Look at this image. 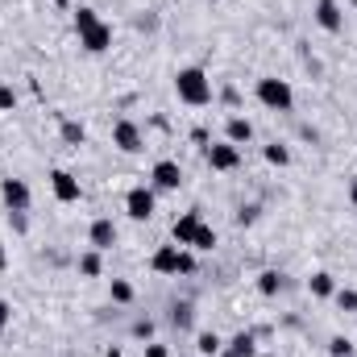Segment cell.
Here are the masks:
<instances>
[{"label":"cell","mask_w":357,"mask_h":357,"mask_svg":"<svg viewBox=\"0 0 357 357\" xmlns=\"http://www.w3.org/2000/svg\"><path fill=\"white\" fill-rule=\"evenodd\" d=\"M63 142H67V146H84V142H88V129H84L79 121H63Z\"/></svg>","instance_id":"cell-18"},{"label":"cell","mask_w":357,"mask_h":357,"mask_svg":"<svg viewBox=\"0 0 357 357\" xmlns=\"http://www.w3.org/2000/svg\"><path fill=\"white\" fill-rule=\"evenodd\" d=\"M150 178H154L158 191H178V187H183V167L171 162V158H158L154 171H150Z\"/></svg>","instance_id":"cell-10"},{"label":"cell","mask_w":357,"mask_h":357,"mask_svg":"<svg viewBox=\"0 0 357 357\" xmlns=\"http://www.w3.org/2000/svg\"><path fill=\"white\" fill-rule=\"evenodd\" d=\"M258 291H262V295H278V291H282V274H278V270H262V274H258Z\"/></svg>","instance_id":"cell-19"},{"label":"cell","mask_w":357,"mask_h":357,"mask_svg":"<svg viewBox=\"0 0 357 357\" xmlns=\"http://www.w3.org/2000/svg\"><path fill=\"white\" fill-rule=\"evenodd\" d=\"M8 108H17V91L8 84H0V112H8Z\"/></svg>","instance_id":"cell-26"},{"label":"cell","mask_w":357,"mask_h":357,"mask_svg":"<svg viewBox=\"0 0 357 357\" xmlns=\"http://www.w3.org/2000/svg\"><path fill=\"white\" fill-rule=\"evenodd\" d=\"M125 212H129L133 220H150V216H154V191H150V187H129Z\"/></svg>","instance_id":"cell-9"},{"label":"cell","mask_w":357,"mask_h":357,"mask_svg":"<svg viewBox=\"0 0 357 357\" xmlns=\"http://www.w3.org/2000/svg\"><path fill=\"white\" fill-rule=\"evenodd\" d=\"M175 91L183 104H191V108H204V104H212V79L199 71V67H183L175 75Z\"/></svg>","instance_id":"cell-2"},{"label":"cell","mask_w":357,"mask_h":357,"mask_svg":"<svg viewBox=\"0 0 357 357\" xmlns=\"http://www.w3.org/2000/svg\"><path fill=\"white\" fill-rule=\"evenodd\" d=\"M88 241H91V250H112L116 245V225L108 220V216H100V220H91V229H88Z\"/></svg>","instance_id":"cell-12"},{"label":"cell","mask_w":357,"mask_h":357,"mask_svg":"<svg viewBox=\"0 0 357 357\" xmlns=\"http://www.w3.org/2000/svg\"><path fill=\"white\" fill-rule=\"evenodd\" d=\"M307 291H312V295H320V299H328V295H337V282H333V274H324V270H320V274H312V278H307Z\"/></svg>","instance_id":"cell-15"},{"label":"cell","mask_w":357,"mask_h":357,"mask_svg":"<svg viewBox=\"0 0 357 357\" xmlns=\"http://www.w3.org/2000/svg\"><path fill=\"white\" fill-rule=\"evenodd\" d=\"M258 100L270 112H291L295 108V91H291L287 79H258Z\"/></svg>","instance_id":"cell-4"},{"label":"cell","mask_w":357,"mask_h":357,"mask_svg":"<svg viewBox=\"0 0 357 357\" xmlns=\"http://www.w3.org/2000/svg\"><path fill=\"white\" fill-rule=\"evenodd\" d=\"M8 320H13V307L0 299V337H4V328H8Z\"/></svg>","instance_id":"cell-28"},{"label":"cell","mask_w":357,"mask_h":357,"mask_svg":"<svg viewBox=\"0 0 357 357\" xmlns=\"http://www.w3.org/2000/svg\"><path fill=\"white\" fill-rule=\"evenodd\" d=\"M349 4H354V8H357V0H349Z\"/></svg>","instance_id":"cell-34"},{"label":"cell","mask_w":357,"mask_h":357,"mask_svg":"<svg viewBox=\"0 0 357 357\" xmlns=\"http://www.w3.org/2000/svg\"><path fill=\"white\" fill-rule=\"evenodd\" d=\"M104 270V262H100V250H88L84 258H79V274H88V278H96Z\"/></svg>","instance_id":"cell-20"},{"label":"cell","mask_w":357,"mask_h":357,"mask_svg":"<svg viewBox=\"0 0 357 357\" xmlns=\"http://www.w3.org/2000/svg\"><path fill=\"white\" fill-rule=\"evenodd\" d=\"M208 167H212V171H237V167H241V146H233V142L208 146Z\"/></svg>","instance_id":"cell-8"},{"label":"cell","mask_w":357,"mask_h":357,"mask_svg":"<svg viewBox=\"0 0 357 357\" xmlns=\"http://www.w3.org/2000/svg\"><path fill=\"white\" fill-rule=\"evenodd\" d=\"M50 191H54L59 204H79L84 199V187L71 171H50Z\"/></svg>","instance_id":"cell-7"},{"label":"cell","mask_w":357,"mask_h":357,"mask_svg":"<svg viewBox=\"0 0 357 357\" xmlns=\"http://www.w3.org/2000/svg\"><path fill=\"white\" fill-rule=\"evenodd\" d=\"M191 250H216V229L199 225V233H195V245H191Z\"/></svg>","instance_id":"cell-22"},{"label":"cell","mask_w":357,"mask_h":357,"mask_svg":"<svg viewBox=\"0 0 357 357\" xmlns=\"http://www.w3.org/2000/svg\"><path fill=\"white\" fill-rule=\"evenodd\" d=\"M112 146H116L121 154H142V150H146V137H142V129H137L133 121H116V125H112Z\"/></svg>","instance_id":"cell-5"},{"label":"cell","mask_w":357,"mask_h":357,"mask_svg":"<svg viewBox=\"0 0 357 357\" xmlns=\"http://www.w3.org/2000/svg\"><path fill=\"white\" fill-rule=\"evenodd\" d=\"M349 199H354V204H357V178H354V183H349Z\"/></svg>","instance_id":"cell-30"},{"label":"cell","mask_w":357,"mask_h":357,"mask_svg":"<svg viewBox=\"0 0 357 357\" xmlns=\"http://www.w3.org/2000/svg\"><path fill=\"white\" fill-rule=\"evenodd\" d=\"M262 154H266L270 167H287V162H291V150H287V146H278V142H274V146H266Z\"/></svg>","instance_id":"cell-21"},{"label":"cell","mask_w":357,"mask_h":357,"mask_svg":"<svg viewBox=\"0 0 357 357\" xmlns=\"http://www.w3.org/2000/svg\"><path fill=\"white\" fill-rule=\"evenodd\" d=\"M199 225H204V216H199V208H191V212H183L175 225H171V241H175L178 250H191L195 245V233H199Z\"/></svg>","instance_id":"cell-6"},{"label":"cell","mask_w":357,"mask_h":357,"mask_svg":"<svg viewBox=\"0 0 357 357\" xmlns=\"http://www.w3.org/2000/svg\"><path fill=\"white\" fill-rule=\"evenodd\" d=\"M150 270H154V274H191V270H195V258H191L187 250H178V245H162V250L150 258Z\"/></svg>","instance_id":"cell-3"},{"label":"cell","mask_w":357,"mask_h":357,"mask_svg":"<svg viewBox=\"0 0 357 357\" xmlns=\"http://www.w3.org/2000/svg\"><path fill=\"white\" fill-rule=\"evenodd\" d=\"M328 349H333V357H354V345H349L345 337H333V341H328Z\"/></svg>","instance_id":"cell-24"},{"label":"cell","mask_w":357,"mask_h":357,"mask_svg":"<svg viewBox=\"0 0 357 357\" xmlns=\"http://www.w3.org/2000/svg\"><path fill=\"white\" fill-rule=\"evenodd\" d=\"M50 4H59V8H67V4H71V0H50Z\"/></svg>","instance_id":"cell-33"},{"label":"cell","mask_w":357,"mask_h":357,"mask_svg":"<svg viewBox=\"0 0 357 357\" xmlns=\"http://www.w3.org/2000/svg\"><path fill=\"white\" fill-rule=\"evenodd\" d=\"M8 266V254H4V245H0V270Z\"/></svg>","instance_id":"cell-31"},{"label":"cell","mask_w":357,"mask_h":357,"mask_svg":"<svg viewBox=\"0 0 357 357\" xmlns=\"http://www.w3.org/2000/svg\"><path fill=\"white\" fill-rule=\"evenodd\" d=\"M146 357H171V354H167V345H146Z\"/></svg>","instance_id":"cell-29"},{"label":"cell","mask_w":357,"mask_h":357,"mask_svg":"<svg viewBox=\"0 0 357 357\" xmlns=\"http://www.w3.org/2000/svg\"><path fill=\"white\" fill-rule=\"evenodd\" d=\"M195 349H199L204 357H220V349H225V341H220L216 333H199V337H195Z\"/></svg>","instance_id":"cell-16"},{"label":"cell","mask_w":357,"mask_h":357,"mask_svg":"<svg viewBox=\"0 0 357 357\" xmlns=\"http://www.w3.org/2000/svg\"><path fill=\"white\" fill-rule=\"evenodd\" d=\"M0 199L8 204V212H25V208H29V187H25V178H4V183H0Z\"/></svg>","instance_id":"cell-11"},{"label":"cell","mask_w":357,"mask_h":357,"mask_svg":"<svg viewBox=\"0 0 357 357\" xmlns=\"http://www.w3.org/2000/svg\"><path fill=\"white\" fill-rule=\"evenodd\" d=\"M225 137H229L233 146H245V142H254V125H250L245 116H229V125H225Z\"/></svg>","instance_id":"cell-14"},{"label":"cell","mask_w":357,"mask_h":357,"mask_svg":"<svg viewBox=\"0 0 357 357\" xmlns=\"http://www.w3.org/2000/svg\"><path fill=\"white\" fill-rule=\"evenodd\" d=\"M337 307L341 312H357V291H337Z\"/></svg>","instance_id":"cell-25"},{"label":"cell","mask_w":357,"mask_h":357,"mask_svg":"<svg viewBox=\"0 0 357 357\" xmlns=\"http://www.w3.org/2000/svg\"><path fill=\"white\" fill-rule=\"evenodd\" d=\"M75 33H79V46L88 54H104L112 46V25L100 21V13L96 8H84V4L75 8Z\"/></svg>","instance_id":"cell-1"},{"label":"cell","mask_w":357,"mask_h":357,"mask_svg":"<svg viewBox=\"0 0 357 357\" xmlns=\"http://www.w3.org/2000/svg\"><path fill=\"white\" fill-rule=\"evenodd\" d=\"M229 349H233L237 357H254L258 354V341H254V333H237V337L229 341Z\"/></svg>","instance_id":"cell-17"},{"label":"cell","mask_w":357,"mask_h":357,"mask_svg":"<svg viewBox=\"0 0 357 357\" xmlns=\"http://www.w3.org/2000/svg\"><path fill=\"white\" fill-rule=\"evenodd\" d=\"M220 357H237V354H233V349H229V345H225V349H220Z\"/></svg>","instance_id":"cell-32"},{"label":"cell","mask_w":357,"mask_h":357,"mask_svg":"<svg viewBox=\"0 0 357 357\" xmlns=\"http://www.w3.org/2000/svg\"><path fill=\"white\" fill-rule=\"evenodd\" d=\"M316 21H320V29H328V33H341V25H345V17H341V4H337V0H316Z\"/></svg>","instance_id":"cell-13"},{"label":"cell","mask_w":357,"mask_h":357,"mask_svg":"<svg viewBox=\"0 0 357 357\" xmlns=\"http://www.w3.org/2000/svg\"><path fill=\"white\" fill-rule=\"evenodd\" d=\"M112 299H116V303H129V299H133V287H129L125 278H112Z\"/></svg>","instance_id":"cell-23"},{"label":"cell","mask_w":357,"mask_h":357,"mask_svg":"<svg viewBox=\"0 0 357 357\" xmlns=\"http://www.w3.org/2000/svg\"><path fill=\"white\" fill-rule=\"evenodd\" d=\"M133 337H146V341H150V337H154V324H150V320H137V324H133Z\"/></svg>","instance_id":"cell-27"}]
</instances>
